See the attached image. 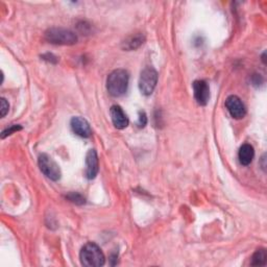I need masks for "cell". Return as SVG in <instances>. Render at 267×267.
I'll use <instances>...</instances> for the list:
<instances>
[{
	"label": "cell",
	"mask_w": 267,
	"mask_h": 267,
	"mask_svg": "<svg viewBox=\"0 0 267 267\" xmlns=\"http://www.w3.org/2000/svg\"><path fill=\"white\" fill-rule=\"evenodd\" d=\"M38 163H39V167L41 169L42 173L50 180L52 181H59L62 177L61 169L59 165L55 163V161L49 157L46 154H42L39 156V160H38Z\"/></svg>",
	"instance_id": "cell-5"
},
{
	"label": "cell",
	"mask_w": 267,
	"mask_h": 267,
	"mask_svg": "<svg viewBox=\"0 0 267 267\" xmlns=\"http://www.w3.org/2000/svg\"><path fill=\"white\" fill-rule=\"evenodd\" d=\"M80 259L86 267H101L106 263V257L101 247L93 242L87 243L81 251Z\"/></svg>",
	"instance_id": "cell-2"
},
{
	"label": "cell",
	"mask_w": 267,
	"mask_h": 267,
	"mask_svg": "<svg viewBox=\"0 0 267 267\" xmlns=\"http://www.w3.org/2000/svg\"><path fill=\"white\" fill-rule=\"evenodd\" d=\"M262 61H263V63L265 64V52H264L263 55H262Z\"/></svg>",
	"instance_id": "cell-19"
},
{
	"label": "cell",
	"mask_w": 267,
	"mask_h": 267,
	"mask_svg": "<svg viewBox=\"0 0 267 267\" xmlns=\"http://www.w3.org/2000/svg\"><path fill=\"white\" fill-rule=\"evenodd\" d=\"M239 161L242 165L247 166L253 162V159L255 157V150L254 147L251 144H243L239 149Z\"/></svg>",
	"instance_id": "cell-11"
},
{
	"label": "cell",
	"mask_w": 267,
	"mask_h": 267,
	"mask_svg": "<svg viewBox=\"0 0 267 267\" xmlns=\"http://www.w3.org/2000/svg\"><path fill=\"white\" fill-rule=\"evenodd\" d=\"M158 83V72L155 68L152 67H146L142 70L139 79V89L142 94L150 95L154 92L156 86Z\"/></svg>",
	"instance_id": "cell-4"
},
{
	"label": "cell",
	"mask_w": 267,
	"mask_h": 267,
	"mask_svg": "<svg viewBox=\"0 0 267 267\" xmlns=\"http://www.w3.org/2000/svg\"><path fill=\"white\" fill-rule=\"evenodd\" d=\"M267 261V254L264 249L258 250L252 257V262L251 264L253 266H264L266 265Z\"/></svg>",
	"instance_id": "cell-13"
},
{
	"label": "cell",
	"mask_w": 267,
	"mask_h": 267,
	"mask_svg": "<svg viewBox=\"0 0 267 267\" xmlns=\"http://www.w3.org/2000/svg\"><path fill=\"white\" fill-rule=\"evenodd\" d=\"M110 114L113 124L116 128L123 129L128 125V118L126 116V114L121 109V107L113 106L110 110Z\"/></svg>",
	"instance_id": "cell-10"
},
{
	"label": "cell",
	"mask_w": 267,
	"mask_h": 267,
	"mask_svg": "<svg viewBox=\"0 0 267 267\" xmlns=\"http://www.w3.org/2000/svg\"><path fill=\"white\" fill-rule=\"evenodd\" d=\"M193 94L199 106H206L210 99V88L205 81H195L193 83Z\"/></svg>",
	"instance_id": "cell-7"
},
{
	"label": "cell",
	"mask_w": 267,
	"mask_h": 267,
	"mask_svg": "<svg viewBox=\"0 0 267 267\" xmlns=\"http://www.w3.org/2000/svg\"><path fill=\"white\" fill-rule=\"evenodd\" d=\"M98 174V156L95 149H90L86 156V177L88 180L96 178Z\"/></svg>",
	"instance_id": "cell-8"
},
{
	"label": "cell",
	"mask_w": 267,
	"mask_h": 267,
	"mask_svg": "<svg viewBox=\"0 0 267 267\" xmlns=\"http://www.w3.org/2000/svg\"><path fill=\"white\" fill-rule=\"evenodd\" d=\"M45 40L54 45H73L78 42V36L70 29L53 27L45 31Z\"/></svg>",
	"instance_id": "cell-3"
},
{
	"label": "cell",
	"mask_w": 267,
	"mask_h": 267,
	"mask_svg": "<svg viewBox=\"0 0 267 267\" xmlns=\"http://www.w3.org/2000/svg\"><path fill=\"white\" fill-rule=\"evenodd\" d=\"M0 112H2V117H5L7 115V113L9 112V103L7 102L6 98H2V104H0Z\"/></svg>",
	"instance_id": "cell-17"
},
{
	"label": "cell",
	"mask_w": 267,
	"mask_h": 267,
	"mask_svg": "<svg viewBox=\"0 0 267 267\" xmlns=\"http://www.w3.org/2000/svg\"><path fill=\"white\" fill-rule=\"evenodd\" d=\"M225 108L234 119H242L246 114L244 104L236 95H231L226 98Z\"/></svg>",
	"instance_id": "cell-6"
},
{
	"label": "cell",
	"mask_w": 267,
	"mask_h": 267,
	"mask_svg": "<svg viewBox=\"0 0 267 267\" xmlns=\"http://www.w3.org/2000/svg\"><path fill=\"white\" fill-rule=\"evenodd\" d=\"M72 131L82 138H89L92 135V129L88 121L82 117H73L70 121Z\"/></svg>",
	"instance_id": "cell-9"
},
{
	"label": "cell",
	"mask_w": 267,
	"mask_h": 267,
	"mask_svg": "<svg viewBox=\"0 0 267 267\" xmlns=\"http://www.w3.org/2000/svg\"><path fill=\"white\" fill-rule=\"evenodd\" d=\"M147 124V116L144 111L139 112V117H138V126L144 127Z\"/></svg>",
	"instance_id": "cell-16"
},
{
	"label": "cell",
	"mask_w": 267,
	"mask_h": 267,
	"mask_svg": "<svg viewBox=\"0 0 267 267\" xmlns=\"http://www.w3.org/2000/svg\"><path fill=\"white\" fill-rule=\"evenodd\" d=\"M66 197H67L71 203L76 204V205H84V204L86 203L85 197H84L82 194L76 193V192H72V193L68 194Z\"/></svg>",
	"instance_id": "cell-14"
},
{
	"label": "cell",
	"mask_w": 267,
	"mask_h": 267,
	"mask_svg": "<svg viewBox=\"0 0 267 267\" xmlns=\"http://www.w3.org/2000/svg\"><path fill=\"white\" fill-rule=\"evenodd\" d=\"M145 41V37L142 34H137L128 37L127 39L123 42V49L130 51L139 48Z\"/></svg>",
	"instance_id": "cell-12"
},
{
	"label": "cell",
	"mask_w": 267,
	"mask_h": 267,
	"mask_svg": "<svg viewBox=\"0 0 267 267\" xmlns=\"http://www.w3.org/2000/svg\"><path fill=\"white\" fill-rule=\"evenodd\" d=\"M42 58H43V60H46V61H48L50 63H56V62H58V58H56V56H54L51 53H47V54L43 55Z\"/></svg>",
	"instance_id": "cell-18"
},
{
	"label": "cell",
	"mask_w": 267,
	"mask_h": 267,
	"mask_svg": "<svg viewBox=\"0 0 267 267\" xmlns=\"http://www.w3.org/2000/svg\"><path fill=\"white\" fill-rule=\"evenodd\" d=\"M129 75L124 69L114 70L107 80L108 92L114 97H119L127 91Z\"/></svg>",
	"instance_id": "cell-1"
},
{
	"label": "cell",
	"mask_w": 267,
	"mask_h": 267,
	"mask_svg": "<svg viewBox=\"0 0 267 267\" xmlns=\"http://www.w3.org/2000/svg\"><path fill=\"white\" fill-rule=\"evenodd\" d=\"M20 129H22V127H21L20 125H18V124L11 125L9 128H7L6 130H4V131H3V134H2V138L4 139V138H6L7 136H10V135H12L13 132H15V131H18V130H20Z\"/></svg>",
	"instance_id": "cell-15"
}]
</instances>
